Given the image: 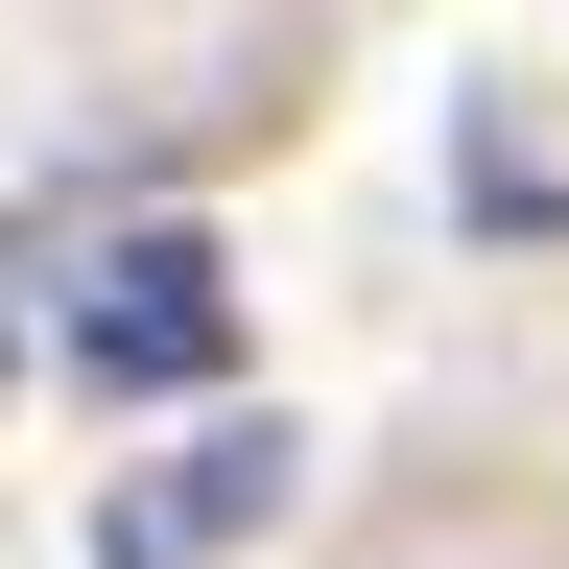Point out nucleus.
Masks as SVG:
<instances>
[{"instance_id": "nucleus-2", "label": "nucleus", "mask_w": 569, "mask_h": 569, "mask_svg": "<svg viewBox=\"0 0 569 569\" xmlns=\"http://www.w3.org/2000/svg\"><path fill=\"white\" fill-rule=\"evenodd\" d=\"M284 498H309V427H261V403H213L167 427L142 475H96V569H238Z\"/></svg>"}, {"instance_id": "nucleus-1", "label": "nucleus", "mask_w": 569, "mask_h": 569, "mask_svg": "<svg viewBox=\"0 0 569 569\" xmlns=\"http://www.w3.org/2000/svg\"><path fill=\"white\" fill-rule=\"evenodd\" d=\"M48 356H71L96 403H213V380H238V261L142 213V238H96V261H71V309H48Z\"/></svg>"}]
</instances>
